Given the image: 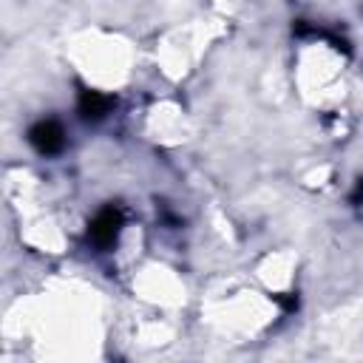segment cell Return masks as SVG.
<instances>
[{
  "instance_id": "7a4b0ae2",
  "label": "cell",
  "mask_w": 363,
  "mask_h": 363,
  "mask_svg": "<svg viewBox=\"0 0 363 363\" xmlns=\"http://www.w3.org/2000/svg\"><path fill=\"white\" fill-rule=\"evenodd\" d=\"M116 227H119V216H116L113 210H105V213L94 221V230H91V233H94V238H96V241L108 244V241L116 235Z\"/></svg>"
},
{
  "instance_id": "6da1fadb",
  "label": "cell",
  "mask_w": 363,
  "mask_h": 363,
  "mask_svg": "<svg viewBox=\"0 0 363 363\" xmlns=\"http://www.w3.org/2000/svg\"><path fill=\"white\" fill-rule=\"evenodd\" d=\"M31 142H34L43 153H51V150H57V147L62 145V133H60V128H57L54 122H43V125H37V128L31 130Z\"/></svg>"
}]
</instances>
